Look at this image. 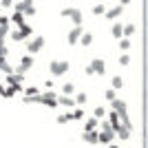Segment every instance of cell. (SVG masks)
<instances>
[{
	"label": "cell",
	"instance_id": "obj_1",
	"mask_svg": "<svg viewBox=\"0 0 148 148\" xmlns=\"http://www.w3.org/2000/svg\"><path fill=\"white\" fill-rule=\"evenodd\" d=\"M33 33V27H29L25 22L22 27H18V29H13V31H9V38H11L13 42H22V40H27V38Z\"/></svg>",
	"mask_w": 148,
	"mask_h": 148
},
{
	"label": "cell",
	"instance_id": "obj_2",
	"mask_svg": "<svg viewBox=\"0 0 148 148\" xmlns=\"http://www.w3.org/2000/svg\"><path fill=\"white\" fill-rule=\"evenodd\" d=\"M60 16H62V18H71L75 27H82V20H84L82 11H80V9H75V7H66V9H62Z\"/></svg>",
	"mask_w": 148,
	"mask_h": 148
},
{
	"label": "cell",
	"instance_id": "obj_3",
	"mask_svg": "<svg viewBox=\"0 0 148 148\" xmlns=\"http://www.w3.org/2000/svg\"><path fill=\"white\" fill-rule=\"evenodd\" d=\"M38 104H44V106H49V108H56V106H58V95L53 91L38 93Z\"/></svg>",
	"mask_w": 148,
	"mask_h": 148
},
{
	"label": "cell",
	"instance_id": "obj_4",
	"mask_svg": "<svg viewBox=\"0 0 148 148\" xmlns=\"http://www.w3.org/2000/svg\"><path fill=\"white\" fill-rule=\"evenodd\" d=\"M13 11L22 13V16H36V5L25 0V2H13Z\"/></svg>",
	"mask_w": 148,
	"mask_h": 148
},
{
	"label": "cell",
	"instance_id": "obj_5",
	"mask_svg": "<svg viewBox=\"0 0 148 148\" xmlns=\"http://www.w3.org/2000/svg\"><path fill=\"white\" fill-rule=\"evenodd\" d=\"M69 62H64V60H56V62H51L49 64V71H51V75H56V77H60V75H64L69 71Z\"/></svg>",
	"mask_w": 148,
	"mask_h": 148
},
{
	"label": "cell",
	"instance_id": "obj_6",
	"mask_svg": "<svg viewBox=\"0 0 148 148\" xmlns=\"http://www.w3.org/2000/svg\"><path fill=\"white\" fill-rule=\"evenodd\" d=\"M126 5H128V0H124V2H117V5L113 7V9H108V11L104 13L106 20H113V22H115V20H117L119 16L124 13V7H126Z\"/></svg>",
	"mask_w": 148,
	"mask_h": 148
},
{
	"label": "cell",
	"instance_id": "obj_7",
	"mask_svg": "<svg viewBox=\"0 0 148 148\" xmlns=\"http://www.w3.org/2000/svg\"><path fill=\"white\" fill-rule=\"evenodd\" d=\"M31 66H33V56H25V58H20L18 66H16V75H25Z\"/></svg>",
	"mask_w": 148,
	"mask_h": 148
},
{
	"label": "cell",
	"instance_id": "obj_8",
	"mask_svg": "<svg viewBox=\"0 0 148 148\" xmlns=\"http://www.w3.org/2000/svg\"><path fill=\"white\" fill-rule=\"evenodd\" d=\"M42 47H44V38H42V36H36L29 44H27V51H29L27 56H33V53H38Z\"/></svg>",
	"mask_w": 148,
	"mask_h": 148
},
{
	"label": "cell",
	"instance_id": "obj_9",
	"mask_svg": "<svg viewBox=\"0 0 148 148\" xmlns=\"http://www.w3.org/2000/svg\"><path fill=\"white\" fill-rule=\"evenodd\" d=\"M82 33H84L82 27H73V29L69 31V36H66L69 44H77V42H80V38H82Z\"/></svg>",
	"mask_w": 148,
	"mask_h": 148
},
{
	"label": "cell",
	"instance_id": "obj_10",
	"mask_svg": "<svg viewBox=\"0 0 148 148\" xmlns=\"http://www.w3.org/2000/svg\"><path fill=\"white\" fill-rule=\"evenodd\" d=\"M113 104V113H117V115H126V113H128V106H126V102H124V99H113L111 102Z\"/></svg>",
	"mask_w": 148,
	"mask_h": 148
},
{
	"label": "cell",
	"instance_id": "obj_11",
	"mask_svg": "<svg viewBox=\"0 0 148 148\" xmlns=\"http://www.w3.org/2000/svg\"><path fill=\"white\" fill-rule=\"evenodd\" d=\"M91 69H93V75H104L106 73V64H104V60H93L91 62Z\"/></svg>",
	"mask_w": 148,
	"mask_h": 148
},
{
	"label": "cell",
	"instance_id": "obj_12",
	"mask_svg": "<svg viewBox=\"0 0 148 148\" xmlns=\"http://www.w3.org/2000/svg\"><path fill=\"white\" fill-rule=\"evenodd\" d=\"M16 25V29H18V27H22L25 25V16H22V13H18V11H13L11 13V18H9V25Z\"/></svg>",
	"mask_w": 148,
	"mask_h": 148
},
{
	"label": "cell",
	"instance_id": "obj_13",
	"mask_svg": "<svg viewBox=\"0 0 148 148\" xmlns=\"http://www.w3.org/2000/svg\"><path fill=\"white\" fill-rule=\"evenodd\" d=\"M82 139L86 144H97V130H88V133H82Z\"/></svg>",
	"mask_w": 148,
	"mask_h": 148
},
{
	"label": "cell",
	"instance_id": "obj_14",
	"mask_svg": "<svg viewBox=\"0 0 148 148\" xmlns=\"http://www.w3.org/2000/svg\"><path fill=\"white\" fill-rule=\"evenodd\" d=\"M58 104L66 106V108H73L75 102H73V97H66V95H58Z\"/></svg>",
	"mask_w": 148,
	"mask_h": 148
},
{
	"label": "cell",
	"instance_id": "obj_15",
	"mask_svg": "<svg viewBox=\"0 0 148 148\" xmlns=\"http://www.w3.org/2000/svg\"><path fill=\"white\" fill-rule=\"evenodd\" d=\"M135 31H137L135 25H124L122 27V38H128V40H130V36H133Z\"/></svg>",
	"mask_w": 148,
	"mask_h": 148
},
{
	"label": "cell",
	"instance_id": "obj_16",
	"mask_svg": "<svg viewBox=\"0 0 148 148\" xmlns=\"http://www.w3.org/2000/svg\"><path fill=\"white\" fill-rule=\"evenodd\" d=\"M88 130H97V119L95 117H88L84 124V133H88Z\"/></svg>",
	"mask_w": 148,
	"mask_h": 148
},
{
	"label": "cell",
	"instance_id": "obj_17",
	"mask_svg": "<svg viewBox=\"0 0 148 148\" xmlns=\"http://www.w3.org/2000/svg\"><path fill=\"white\" fill-rule=\"evenodd\" d=\"M86 93H77V95H75V97H73V102H75V104H77V106H80V108H82V106H84V104H86Z\"/></svg>",
	"mask_w": 148,
	"mask_h": 148
},
{
	"label": "cell",
	"instance_id": "obj_18",
	"mask_svg": "<svg viewBox=\"0 0 148 148\" xmlns=\"http://www.w3.org/2000/svg\"><path fill=\"white\" fill-rule=\"evenodd\" d=\"M73 93H75V86L71 84V82H66V84L62 86V95H66V97H71Z\"/></svg>",
	"mask_w": 148,
	"mask_h": 148
},
{
	"label": "cell",
	"instance_id": "obj_19",
	"mask_svg": "<svg viewBox=\"0 0 148 148\" xmlns=\"http://www.w3.org/2000/svg\"><path fill=\"white\" fill-rule=\"evenodd\" d=\"M84 117V108H75V111H69V119H82Z\"/></svg>",
	"mask_w": 148,
	"mask_h": 148
},
{
	"label": "cell",
	"instance_id": "obj_20",
	"mask_svg": "<svg viewBox=\"0 0 148 148\" xmlns=\"http://www.w3.org/2000/svg\"><path fill=\"white\" fill-rule=\"evenodd\" d=\"M111 33H113V38L122 40V22H115V25H113V29H111Z\"/></svg>",
	"mask_w": 148,
	"mask_h": 148
},
{
	"label": "cell",
	"instance_id": "obj_21",
	"mask_svg": "<svg viewBox=\"0 0 148 148\" xmlns=\"http://www.w3.org/2000/svg\"><path fill=\"white\" fill-rule=\"evenodd\" d=\"M93 42V33H82L80 38V44H84V47H88V44Z\"/></svg>",
	"mask_w": 148,
	"mask_h": 148
},
{
	"label": "cell",
	"instance_id": "obj_22",
	"mask_svg": "<svg viewBox=\"0 0 148 148\" xmlns=\"http://www.w3.org/2000/svg\"><path fill=\"white\" fill-rule=\"evenodd\" d=\"M122 86H124V80H122V77H119V75H117V77H113V91L117 93Z\"/></svg>",
	"mask_w": 148,
	"mask_h": 148
},
{
	"label": "cell",
	"instance_id": "obj_23",
	"mask_svg": "<svg viewBox=\"0 0 148 148\" xmlns=\"http://www.w3.org/2000/svg\"><path fill=\"white\" fill-rule=\"evenodd\" d=\"M119 49H122L124 53L130 49V40H128V38H122V40H119Z\"/></svg>",
	"mask_w": 148,
	"mask_h": 148
},
{
	"label": "cell",
	"instance_id": "obj_24",
	"mask_svg": "<svg viewBox=\"0 0 148 148\" xmlns=\"http://www.w3.org/2000/svg\"><path fill=\"white\" fill-rule=\"evenodd\" d=\"M104 115H106V111L102 108V106H97V108L93 111V117H95V119H104Z\"/></svg>",
	"mask_w": 148,
	"mask_h": 148
},
{
	"label": "cell",
	"instance_id": "obj_25",
	"mask_svg": "<svg viewBox=\"0 0 148 148\" xmlns=\"http://www.w3.org/2000/svg\"><path fill=\"white\" fill-rule=\"evenodd\" d=\"M93 13H95V16H102V13H106V7L102 5V2H97V5L93 7Z\"/></svg>",
	"mask_w": 148,
	"mask_h": 148
},
{
	"label": "cell",
	"instance_id": "obj_26",
	"mask_svg": "<svg viewBox=\"0 0 148 148\" xmlns=\"http://www.w3.org/2000/svg\"><path fill=\"white\" fill-rule=\"evenodd\" d=\"M115 135H117V137H122V139H128V137H130V130H126V128L122 126V128H119L117 133H115Z\"/></svg>",
	"mask_w": 148,
	"mask_h": 148
},
{
	"label": "cell",
	"instance_id": "obj_27",
	"mask_svg": "<svg viewBox=\"0 0 148 148\" xmlns=\"http://www.w3.org/2000/svg\"><path fill=\"white\" fill-rule=\"evenodd\" d=\"M104 97H106V99H108V102H113V99H117V93L113 91V88H108V91H106V93H104Z\"/></svg>",
	"mask_w": 148,
	"mask_h": 148
},
{
	"label": "cell",
	"instance_id": "obj_28",
	"mask_svg": "<svg viewBox=\"0 0 148 148\" xmlns=\"http://www.w3.org/2000/svg\"><path fill=\"white\" fill-rule=\"evenodd\" d=\"M119 64H122V66L130 64V56H128V53H122V56H119Z\"/></svg>",
	"mask_w": 148,
	"mask_h": 148
},
{
	"label": "cell",
	"instance_id": "obj_29",
	"mask_svg": "<svg viewBox=\"0 0 148 148\" xmlns=\"http://www.w3.org/2000/svg\"><path fill=\"white\" fill-rule=\"evenodd\" d=\"M56 122H58V124H66V122H69V113H64V115H58Z\"/></svg>",
	"mask_w": 148,
	"mask_h": 148
},
{
	"label": "cell",
	"instance_id": "obj_30",
	"mask_svg": "<svg viewBox=\"0 0 148 148\" xmlns=\"http://www.w3.org/2000/svg\"><path fill=\"white\" fill-rule=\"evenodd\" d=\"M0 27H9V18L7 16H0Z\"/></svg>",
	"mask_w": 148,
	"mask_h": 148
},
{
	"label": "cell",
	"instance_id": "obj_31",
	"mask_svg": "<svg viewBox=\"0 0 148 148\" xmlns=\"http://www.w3.org/2000/svg\"><path fill=\"white\" fill-rule=\"evenodd\" d=\"M0 7H7V9H9V7H13V2H11V0H2V2H0Z\"/></svg>",
	"mask_w": 148,
	"mask_h": 148
},
{
	"label": "cell",
	"instance_id": "obj_32",
	"mask_svg": "<svg viewBox=\"0 0 148 148\" xmlns=\"http://www.w3.org/2000/svg\"><path fill=\"white\" fill-rule=\"evenodd\" d=\"M108 148H119V146H115V144H108Z\"/></svg>",
	"mask_w": 148,
	"mask_h": 148
}]
</instances>
